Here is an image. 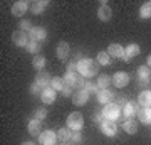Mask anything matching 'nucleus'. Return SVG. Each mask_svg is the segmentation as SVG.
<instances>
[{"instance_id": "1", "label": "nucleus", "mask_w": 151, "mask_h": 145, "mask_svg": "<svg viewBox=\"0 0 151 145\" xmlns=\"http://www.w3.org/2000/svg\"><path fill=\"white\" fill-rule=\"evenodd\" d=\"M77 73L82 78H92L97 74V64L96 61L89 59V58H82L77 61Z\"/></svg>"}, {"instance_id": "2", "label": "nucleus", "mask_w": 151, "mask_h": 145, "mask_svg": "<svg viewBox=\"0 0 151 145\" xmlns=\"http://www.w3.org/2000/svg\"><path fill=\"white\" fill-rule=\"evenodd\" d=\"M62 78H64L65 85L70 86V88H76V90H82V88H84V85H86L84 78H82L77 71H76V73H67V71H65V74L62 76Z\"/></svg>"}, {"instance_id": "3", "label": "nucleus", "mask_w": 151, "mask_h": 145, "mask_svg": "<svg viewBox=\"0 0 151 145\" xmlns=\"http://www.w3.org/2000/svg\"><path fill=\"white\" fill-rule=\"evenodd\" d=\"M67 128L72 132H81L84 128V118H82V113L79 111H72L67 117Z\"/></svg>"}, {"instance_id": "4", "label": "nucleus", "mask_w": 151, "mask_h": 145, "mask_svg": "<svg viewBox=\"0 0 151 145\" xmlns=\"http://www.w3.org/2000/svg\"><path fill=\"white\" fill-rule=\"evenodd\" d=\"M103 117L106 120H113V122H116V120L119 118V115H121V108H119L118 103H109V105H104L103 108Z\"/></svg>"}, {"instance_id": "5", "label": "nucleus", "mask_w": 151, "mask_h": 145, "mask_svg": "<svg viewBox=\"0 0 151 145\" xmlns=\"http://www.w3.org/2000/svg\"><path fill=\"white\" fill-rule=\"evenodd\" d=\"M29 41H30V37L24 31H14L12 32V42L15 44L17 47H27Z\"/></svg>"}, {"instance_id": "6", "label": "nucleus", "mask_w": 151, "mask_h": 145, "mask_svg": "<svg viewBox=\"0 0 151 145\" xmlns=\"http://www.w3.org/2000/svg\"><path fill=\"white\" fill-rule=\"evenodd\" d=\"M37 138H39V144L40 145H55V142H57V133L52 132V130H44Z\"/></svg>"}, {"instance_id": "7", "label": "nucleus", "mask_w": 151, "mask_h": 145, "mask_svg": "<svg viewBox=\"0 0 151 145\" xmlns=\"http://www.w3.org/2000/svg\"><path fill=\"white\" fill-rule=\"evenodd\" d=\"M111 83H113L116 88H124V86H128V83H129V74L124 73V71H118V73H114V76L111 78Z\"/></svg>"}, {"instance_id": "8", "label": "nucleus", "mask_w": 151, "mask_h": 145, "mask_svg": "<svg viewBox=\"0 0 151 145\" xmlns=\"http://www.w3.org/2000/svg\"><path fill=\"white\" fill-rule=\"evenodd\" d=\"M101 132H103L106 137H116V133H118V125H116V122H113V120H103V123H101Z\"/></svg>"}, {"instance_id": "9", "label": "nucleus", "mask_w": 151, "mask_h": 145, "mask_svg": "<svg viewBox=\"0 0 151 145\" xmlns=\"http://www.w3.org/2000/svg\"><path fill=\"white\" fill-rule=\"evenodd\" d=\"M111 17H113V10L108 5V2H101V7L97 9V19L101 22H108L111 20Z\"/></svg>"}, {"instance_id": "10", "label": "nucleus", "mask_w": 151, "mask_h": 145, "mask_svg": "<svg viewBox=\"0 0 151 145\" xmlns=\"http://www.w3.org/2000/svg\"><path fill=\"white\" fill-rule=\"evenodd\" d=\"M89 93L82 88V90H76L74 95H72V103H74L76 106H82L84 103H87V100H89Z\"/></svg>"}, {"instance_id": "11", "label": "nucleus", "mask_w": 151, "mask_h": 145, "mask_svg": "<svg viewBox=\"0 0 151 145\" xmlns=\"http://www.w3.org/2000/svg\"><path fill=\"white\" fill-rule=\"evenodd\" d=\"M29 37H30V41H35V42H44L47 39V31L44 27H34L29 32Z\"/></svg>"}, {"instance_id": "12", "label": "nucleus", "mask_w": 151, "mask_h": 145, "mask_svg": "<svg viewBox=\"0 0 151 145\" xmlns=\"http://www.w3.org/2000/svg\"><path fill=\"white\" fill-rule=\"evenodd\" d=\"M69 54H70V46L65 42V41H62V42H59L55 46V56H57L60 61H65L69 58Z\"/></svg>"}, {"instance_id": "13", "label": "nucleus", "mask_w": 151, "mask_h": 145, "mask_svg": "<svg viewBox=\"0 0 151 145\" xmlns=\"http://www.w3.org/2000/svg\"><path fill=\"white\" fill-rule=\"evenodd\" d=\"M50 74L49 73H45V71H39L37 74H35V79H34V83H37L42 90H45V88H49L50 86Z\"/></svg>"}, {"instance_id": "14", "label": "nucleus", "mask_w": 151, "mask_h": 145, "mask_svg": "<svg viewBox=\"0 0 151 145\" xmlns=\"http://www.w3.org/2000/svg\"><path fill=\"white\" fill-rule=\"evenodd\" d=\"M139 52H141L139 46H138V44H134V42H131L129 46H128V47L124 49L123 61H124V63H129V61H131V58H134V56H138Z\"/></svg>"}, {"instance_id": "15", "label": "nucleus", "mask_w": 151, "mask_h": 145, "mask_svg": "<svg viewBox=\"0 0 151 145\" xmlns=\"http://www.w3.org/2000/svg\"><path fill=\"white\" fill-rule=\"evenodd\" d=\"M27 10H29V4L25 0H19V2H15L12 5V15H15V17H22Z\"/></svg>"}, {"instance_id": "16", "label": "nucleus", "mask_w": 151, "mask_h": 145, "mask_svg": "<svg viewBox=\"0 0 151 145\" xmlns=\"http://www.w3.org/2000/svg\"><path fill=\"white\" fill-rule=\"evenodd\" d=\"M138 111H139V108H138L136 103H126L123 106V115H124V118H128V120L138 117Z\"/></svg>"}, {"instance_id": "17", "label": "nucleus", "mask_w": 151, "mask_h": 145, "mask_svg": "<svg viewBox=\"0 0 151 145\" xmlns=\"http://www.w3.org/2000/svg\"><path fill=\"white\" fill-rule=\"evenodd\" d=\"M27 130H29V133H30V135L39 137V135L42 133V122H40V120H37V118L30 120V122H29V125H27Z\"/></svg>"}, {"instance_id": "18", "label": "nucleus", "mask_w": 151, "mask_h": 145, "mask_svg": "<svg viewBox=\"0 0 151 145\" xmlns=\"http://www.w3.org/2000/svg\"><path fill=\"white\" fill-rule=\"evenodd\" d=\"M40 100H42L44 105H52V103L55 101V91L49 86V88H45V90H42V93H40Z\"/></svg>"}, {"instance_id": "19", "label": "nucleus", "mask_w": 151, "mask_h": 145, "mask_svg": "<svg viewBox=\"0 0 151 145\" xmlns=\"http://www.w3.org/2000/svg\"><path fill=\"white\" fill-rule=\"evenodd\" d=\"M47 5H49L47 0H35V2L30 4V12H32L34 15H40V14H44Z\"/></svg>"}, {"instance_id": "20", "label": "nucleus", "mask_w": 151, "mask_h": 145, "mask_svg": "<svg viewBox=\"0 0 151 145\" xmlns=\"http://www.w3.org/2000/svg\"><path fill=\"white\" fill-rule=\"evenodd\" d=\"M136 73H138V79H139V83L143 86L146 85V83H148V81H150V76H151V69L150 68H148V66H139V68H138V71H136Z\"/></svg>"}, {"instance_id": "21", "label": "nucleus", "mask_w": 151, "mask_h": 145, "mask_svg": "<svg viewBox=\"0 0 151 145\" xmlns=\"http://www.w3.org/2000/svg\"><path fill=\"white\" fill-rule=\"evenodd\" d=\"M138 122L143 125H151V108H139Z\"/></svg>"}, {"instance_id": "22", "label": "nucleus", "mask_w": 151, "mask_h": 145, "mask_svg": "<svg viewBox=\"0 0 151 145\" xmlns=\"http://www.w3.org/2000/svg\"><path fill=\"white\" fill-rule=\"evenodd\" d=\"M108 52L111 58H118V59H123L124 56V47L121 44H109L108 47Z\"/></svg>"}, {"instance_id": "23", "label": "nucleus", "mask_w": 151, "mask_h": 145, "mask_svg": "<svg viewBox=\"0 0 151 145\" xmlns=\"http://www.w3.org/2000/svg\"><path fill=\"white\" fill-rule=\"evenodd\" d=\"M138 103L141 105V108H151V90L141 91L138 96Z\"/></svg>"}, {"instance_id": "24", "label": "nucleus", "mask_w": 151, "mask_h": 145, "mask_svg": "<svg viewBox=\"0 0 151 145\" xmlns=\"http://www.w3.org/2000/svg\"><path fill=\"white\" fill-rule=\"evenodd\" d=\"M97 101L101 103V105H109L111 100H113V91H109V90H101V91H97Z\"/></svg>"}, {"instance_id": "25", "label": "nucleus", "mask_w": 151, "mask_h": 145, "mask_svg": "<svg viewBox=\"0 0 151 145\" xmlns=\"http://www.w3.org/2000/svg\"><path fill=\"white\" fill-rule=\"evenodd\" d=\"M123 128H124V132H126L128 135H134V133H138V122H136L134 118L126 120L124 125H123Z\"/></svg>"}, {"instance_id": "26", "label": "nucleus", "mask_w": 151, "mask_h": 145, "mask_svg": "<svg viewBox=\"0 0 151 145\" xmlns=\"http://www.w3.org/2000/svg\"><path fill=\"white\" fill-rule=\"evenodd\" d=\"M96 63L97 64H101V66H109L111 64V56H109L108 51H101V52H97Z\"/></svg>"}, {"instance_id": "27", "label": "nucleus", "mask_w": 151, "mask_h": 145, "mask_svg": "<svg viewBox=\"0 0 151 145\" xmlns=\"http://www.w3.org/2000/svg\"><path fill=\"white\" fill-rule=\"evenodd\" d=\"M47 64V59L44 58L42 54H37V56H34V61H32V66L37 69V73L39 71H44V66Z\"/></svg>"}, {"instance_id": "28", "label": "nucleus", "mask_w": 151, "mask_h": 145, "mask_svg": "<svg viewBox=\"0 0 151 145\" xmlns=\"http://www.w3.org/2000/svg\"><path fill=\"white\" fill-rule=\"evenodd\" d=\"M96 85H97V88H99V90H108V86L111 85V76H108V74H99V76H97Z\"/></svg>"}, {"instance_id": "29", "label": "nucleus", "mask_w": 151, "mask_h": 145, "mask_svg": "<svg viewBox=\"0 0 151 145\" xmlns=\"http://www.w3.org/2000/svg\"><path fill=\"white\" fill-rule=\"evenodd\" d=\"M57 138H59L60 142H69V140L72 138V130H69L67 127L57 130Z\"/></svg>"}, {"instance_id": "30", "label": "nucleus", "mask_w": 151, "mask_h": 145, "mask_svg": "<svg viewBox=\"0 0 151 145\" xmlns=\"http://www.w3.org/2000/svg\"><path fill=\"white\" fill-rule=\"evenodd\" d=\"M65 86V83H64V78H52L50 79V88L54 90V91H62V88Z\"/></svg>"}, {"instance_id": "31", "label": "nucleus", "mask_w": 151, "mask_h": 145, "mask_svg": "<svg viewBox=\"0 0 151 145\" xmlns=\"http://www.w3.org/2000/svg\"><path fill=\"white\" fill-rule=\"evenodd\" d=\"M139 17H141V19H151V2H146V4L141 5Z\"/></svg>"}, {"instance_id": "32", "label": "nucleus", "mask_w": 151, "mask_h": 145, "mask_svg": "<svg viewBox=\"0 0 151 145\" xmlns=\"http://www.w3.org/2000/svg\"><path fill=\"white\" fill-rule=\"evenodd\" d=\"M25 51L30 54H34V56H37L39 51H40V42H35V41H29L27 47H25Z\"/></svg>"}, {"instance_id": "33", "label": "nucleus", "mask_w": 151, "mask_h": 145, "mask_svg": "<svg viewBox=\"0 0 151 145\" xmlns=\"http://www.w3.org/2000/svg\"><path fill=\"white\" fill-rule=\"evenodd\" d=\"M84 90H86L89 95H91V93H96V95H97V90H99V88H97L96 83H92V81L87 79V81H86V85H84Z\"/></svg>"}, {"instance_id": "34", "label": "nucleus", "mask_w": 151, "mask_h": 145, "mask_svg": "<svg viewBox=\"0 0 151 145\" xmlns=\"http://www.w3.org/2000/svg\"><path fill=\"white\" fill-rule=\"evenodd\" d=\"M45 117H47V110H45V108H37V110H35L34 118H37V120H40V122H44V120H45Z\"/></svg>"}, {"instance_id": "35", "label": "nucleus", "mask_w": 151, "mask_h": 145, "mask_svg": "<svg viewBox=\"0 0 151 145\" xmlns=\"http://www.w3.org/2000/svg\"><path fill=\"white\" fill-rule=\"evenodd\" d=\"M34 27H32V24H30V20H27V19H24V20L20 22V31H24V32H30Z\"/></svg>"}, {"instance_id": "36", "label": "nucleus", "mask_w": 151, "mask_h": 145, "mask_svg": "<svg viewBox=\"0 0 151 145\" xmlns=\"http://www.w3.org/2000/svg\"><path fill=\"white\" fill-rule=\"evenodd\" d=\"M40 93H42V88H40L37 83H32V86H30V95H34V96H40Z\"/></svg>"}, {"instance_id": "37", "label": "nucleus", "mask_w": 151, "mask_h": 145, "mask_svg": "<svg viewBox=\"0 0 151 145\" xmlns=\"http://www.w3.org/2000/svg\"><path fill=\"white\" fill-rule=\"evenodd\" d=\"M70 142H74V144H79V142H82L81 132H72V138H70Z\"/></svg>"}, {"instance_id": "38", "label": "nucleus", "mask_w": 151, "mask_h": 145, "mask_svg": "<svg viewBox=\"0 0 151 145\" xmlns=\"http://www.w3.org/2000/svg\"><path fill=\"white\" fill-rule=\"evenodd\" d=\"M60 93H62V96H65V98H67V96H70V95H74V91H72V88H70V86H67V85H65L64 88H62V91H60Z\"/></svg>"}, {"instance_id": "39", "label": "nucleus", "mask_w": 151, "mask_h": 145, "mask_svg": "<svg viewBox=\"0 0 151 145\" xmlns=\"http://www.w3.org/2000/svg\"><path fill=\"white\" fill-rule=\"evenodd\" d=\"M92 120H94V123H103V120H104L103 113H96V115L92 117Z\"/></svg>"}, {"instance_id": "40", "label": "nucleus", "mask_w": 151, "mask_h": 145, "mask_svg": "<svg viewBox=\"0 0 151 145\" xmlns=\"http://www.w3.org/2000/svg\"><path fill=\"white\" fill-rule=\"evenodd\" d=\"M77 71V63H69L67 64V73H76Z\"/></svg>"}, {"instance_id": "41", "label": "nucleus", "mask_w": 151, "mask_h": 145, "mask_svg": "<svg viewBox=\"0 0 151 145\" xmlns=\"http://www.w3.org/2000/svg\"><path fill=\"white\" fill-rule=\"evenodd\" d=\"M146 66H148V68L151 69V54L148 56V59H146Z\"/></svg>"}, {"instance_id": "42", "label": "nucleus", "mask_w": 151, "mask_h": 145, "mask_svg": "<svg viewBox=\"0 0 151 145\" xmlns=\"http://www.w3.org/2000/svg\"><path fill=\"white\" fill-rule=\"evenodd\" d=\"M20 145H35V142H32V140H30V142H22Z\"/></svg>"}, {"instance_id": "43", "label": "nucleus", "mask_w": 151, "mask_h": 145, "mask_svg": "<svg viewBox=\"0 0 151 145\" xmlns=\"http://www.w3.org/2000/svg\"><path fill=\"white\" fill-rule=\"evenodd\" d=\"M60 145H67V142H62V144H60Z\"/></svg>"}, {"instance_id": "44", "label": "nucleus", "mask_w": 151, "mask_h": 145, "mask_svg": "<svg viewBox=\"0 0 151 145\" xmlns=\"http://www.w3.org/2000/svg\"><path fill=\"white\" fill-rule=\"evenodd\" d=\"M150 79H151V76H150Z\"/></svg>"}]
</instances>
